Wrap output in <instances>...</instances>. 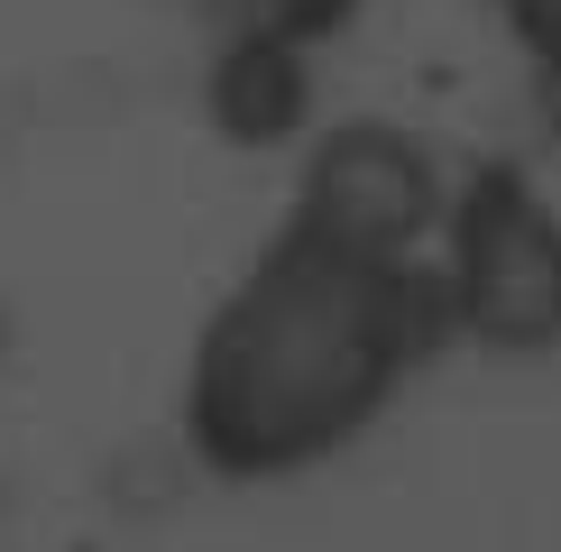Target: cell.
<instances>
[{
	"label": "cell",
	"instance_id": "7a4b0ae2",
	"mask_svg": "<svg viewBox=\"0 0 561 552\" xmlns=\"http://www.w3.org/2000/svg\"><path fill=\"white\" fill-rule=\"evenodd\" d=\"M470 276H479V313H488V332H525V341H543L552 322H561V240H552V221L534 212V203H488V221H479V240H470Z\"/></svg>",
	"mask_w": 561,
	"mask_h": 552
},
{
	"label": "cell",
	"instance_id": "6da1fadb",
	"mask_svg": "<svg viewBox=\"0 0 561 552\" xmlns=\"http://www.w3.org/2000/svg\"><path fill=\"white\" fill-rule=\"evenodd\" d=\"M378 368H387V322H378V286L350 267V249H332L322 267H286V286H267L230 322L213 359L221 442L240 451L322 442L341 414L368 405Z\"/></svg>",
	"mask_w": 561,
	"mask_h": 552
},
{
	"label": "cell",
	"instance_id": "3957f363",
	"mask_svg": "<svg viewBox=\"0 0 561 552\" xmlns=\"http://www.w3.org/2000/svg\"><path fill=\"white\" fill-rule=\"evenodd\" d=\"M534 10H543V28H552V37H561V0H534Z\"/></svg>",
	"mask_w": 561,
	"mask_h": 552
}]
</instances>
